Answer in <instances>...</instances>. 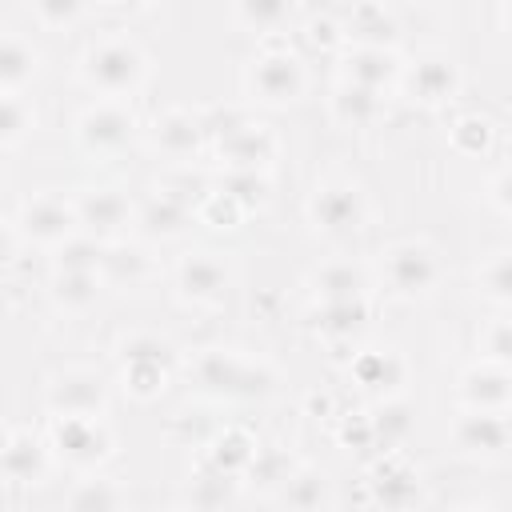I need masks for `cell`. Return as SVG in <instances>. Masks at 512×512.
Listing matches in <instances>:
<instances>
[{
    "mask_svg": "<svg viewBox=\"0 0 512 512\" xmlns=\"http://www.w3.org/2000/svg\"><path fill=\"white\" fill-rule=\"evenodd\" d=\"M40 72V52L12 32H0V92H20Z\"/></svg>",
    "mask_w": 512,
    "mask_h": 512,
    "instance_id": "obj_27",
    "label": "cell"
},
{
    "mask_svg": "<svg viewBox=\"0 0 512 512\" xmlns=\"http://www.w3.org/2000/svg\"><path fill=\"white\" fill-rule=\"evenodd\" d=\"M188 376L200 392L208 396H228V400H248V396H264L276 384L272 364L264 360H248L236 348H204L192 356Z\"/></svg>",
    "mask_w": 512,
    "mask_h": 512,
    "instance_id": "obj_2",
    "label": "cell"
},
{
    "mask_svg": "<svg viewBox=\"0 0 512 512\" xmlns=\"http://www.w3.org/2000/svg\"><path fill=\"white\" fill-rule=\"evenodd\" d=\"M384 100H388V96L340 80V84L332 88L328 108H332V120L344 124V128H372V124L384 116Z\"/></svg>",
    "mask_w": 512,
    "mask_h": 512,
    "instance_id": "obj_23",
    "label": "cell"
},
{
    "mask_svg": "<svg viewBox=\"0 0 512 512\" xmlns=\"http://www.w3.org/2000/svg\"><path fill=\"white\" fill-rule=\"evenodd\" d=\"M232 16H236V24H244L248 32H276V28L292 16V8H288V4H276V0H244V4L232 8Z\"/></svg>",
    "mask_w": 512,
    "mask_h": 512,
    "instance_id": "obj_41",
    "label": "cell"
},
{
    "mask_svg": "<svg viewBox=\"0 0 512 512\" xmlns=\"http://www.w3.org/2000/svg\"><path fill=\"white\" fill-rule=\"evenodd\" d=\"M252 456H256V440L248 432H240V428H224V432L212 436V448H208L204 460H212L216 468H224L232 476H244Z\"/></svg>",
    "mask_w": 512,
    "mask_h": 512,
    "instance_id": "obj_33",
    "label": "cell"
},
{
    "mask_svg": "<svg viewBox=\"0 0 512 512\" xmlns=\"http://www.w3.org/2000/svg\"><path fill=\"white\" fill-rule=\"evenodd\" d=\"M116 356L120 360H156V364H168V368H176V348H172V340H164V336H156V332H132V336H124L120 340V348H116Z\"/></svg>",
    "mask_w": 512,
    "mask_h": 512,
    "instance_id": "obj_40",
    "label": "cell"
},
{
    "mask_svg": "<svg viewBox=\"0 0 512 512\" xmlns=\"http://www.w3.org/2000/svg\"><path fill=\"white\" fill-rule=\"evenodd\" d=\"M52 252H56V260H52L56 272H96L100 268V256H104V244H96L92 236L76 232L72 240H64Z\"/></svg>",
    "mask_w": 512,
    "mask_h": 512,
    "instance_id": "obj_39",
    "label": "cell"
},
{
    "mask_svg": "<svg viewBox=\"0 0 512 512\" xmlns=\"http://www.w3.org/2000/svg\"><path fill=\"white\" fill-rule=\"evenodd\" d=\"M332 488L328 476L316 468H292L280 484V508L284 512H328Z\"/></svg>",
    "mask_w": 512,
    "mask_h": 512,
    "instance_id": "obj_25",
    "label": "cell"
},
{
    "mask_svg": "<svg viewBox=\"0 0 512 512\" xmlns=\"http://www.w3.org/2000/svg\"><path fill=\"white\" fill-rule=\"evenodd\" d=\"M400 84L416 104L440 108L460 92V68L444 52H420L412 64H400Z\"/></svg>",
    "mask_w": 512,
    "mask_h": 512,
    "instance_id": "obj_11",
    "label": "cell"
},
{
    "mask_svg": "<svg viewBox=\"0 0 512 512\" xmlns=\"http://www.w3.org/2000/svg\"><path fill=\"white\" fill-rule=\"evenodd\" d=\"M312 292L316 304H348L368 296V272L352 260H328L312 272Z\"/></svg>",
    "mask_w": 512,
    "mask_h": 512,
    "instance_id": "obj_21",
    "label": "cell"
},
{
    "mask_svg": "<svg viewBox=\"0 0 512 512\" xmlns=\"http://www.w3.org/2000/svg\"><path fill=\"white\" fill-rule=\"evenodd\" d=\"M148 140H152V148H156L164 160L192 164V156H196L200 144H204V128H200V116H196V112L168 108V112H160V116L152 120Z\"/></svg>",
    "mask_w": 512,
    "mask_h": 512,
    "instance_id": "obj_14",
    "label": "cell"
},
{
    "mask_svg": "<svg viewBox=\"0 0 512 512\" xmlns=\"http://www.w3.org/2000/svg\"><path fill=\"white\" fill-rule=\"evenodd\" d=\"M72 204H76L80 232L104 248L120 244V236L136 224V208L120 188H84L80 196H72Z\"/></svg>",
    "mask_w": 512,
    "mask_h": 512,
    "instance_id": "obj_8",
    "label": "cell"
},
{
    "mask_svg": "<svg viewBox=\"0 0 512 512\" xmlns=\"http://www.w3.org/2000/svg\"><path fill=\"white\" fill-rule=\"evenodd\" d=\"M172 276H176L180 300L200 304V308L220 304L228 296V284H232V268L216 252H184Z\"/></svg>",
    "mask_w": 512,
    "mask_h": 512,
    "instance_id": "obj_12",
    "label": "cell"
},
{
    "mask_svg": "<svg viewBox=\"0 0 512 512\" xmlns=\"http://www.w3.org/2000/svg\"><path fill=\"white\" fill-rule=\"evenodd\" d=\"M368 320V304L364 300H348V304H316L312 324L316 332H324L328 340H352Z\"/></svg>",
    "mask_w": 512,
    "mask_h": 512,
    "instance_id": "obj_32",
    "label": "cell"
},
{
    "mask_svg": "<svg viewBox=\"0 0 512 512\" xmlns=\"http://www.w3.org/2000/svg\"><path fill=\"white\" fill-rule=\"evenodd\" d=\"M408 376V364L396 348H364L352 356V380L384 400H392V392L404 384Z\"/></svg>",
    "mask_w": 512,
    "mask_h": 512,
    "instance_id": "obj_18",
    "label": "cell"
},
{
    "mask_svg": "<svg viewBox=\"0 0 512 512\" xmlns=\"http://www.w3.org/2000/svg\"><path fill=\"white\" fill-rule=\"evenodd\" d=\"M12 256H16V232H12L8 220H0V268H4Z\"/></svg>",
    "mask_w": 512,
    "mask_h": 512,
    "instance_id": "obj_50",
    "label": "cell"
},
{
    "mask_svg": "<svg viewBox=\"0 0 512 512\" xmlns=\"http://www.w3.org/2000/svg\"><path fill=\"white\" fill-rule=\"evenodd\" d=\"M380 276L396 296H424L440 284L444 260L428 240H396L380 252Z\"/></svg>",
    "mask_w": 512,
    "mask_h": 512,
    "instance_id": "obj_3",
    "label": "cell"
},
{
    "mask_svg": "<svg viewBox=\"0 0 512 512\" xmlns=\"http://www.w3.org/2000/svg\"><path fill=\"white\" fill-rule=\"evenodd\" d=\"M212 188L216 192H224L228 200H236L244 212L248 208H260L264 200H268V176L264 172H232V168H224L216 180H212Z\"/></svg>",
    "mask_w": 512,
    "mask_h": 512,
    "instance_id": "obj_35",
    "label": "cell"
},
{
    "mask_svg": "<svg viewBox=\"0 0 512 512\" xmlns=\"http://www.w3.org/2000/svg\"><path fill=\"white\" fill-rule=\"evenodd\" d=\"M288 472H292L288 456H280V452H260V448H256V456H252V464H248L244 476H260L264 484H276V488H280Z\"/></svg>",
    "mask_w": 512,
    "mask_h": 512,
    "instance_id": "obj_46",
    "label": "cell"
},
{
    "mask_svg": "<svg viewBox=\"0 0 512 512\" xmlns=\"http://www.w3.org/2000/svg\"><path fill=\"white\" fill-rule=\"evenodd\" d=\"M100 280L116 288H136L152 276V256L140 244H108L100 256Z\"/></svg>",
    "mask_w": 512,
    "mask_h": 512,
    "instance_id": "obj_26",
    "label": "cell"
},
{
    "mask_svg": "<svg viewBox=\"0 0 512 512\" xmlns=\"http://www.w3.org/2000/svg\"><path fill=\"white\" fill-rule=\"evenodd\" d=\"M308 40H312V44H320V48H332V44H340L344 36H340V24H336V20L320 16V20H312V24H308Z\"/></svg>",
    "mask_w": 512,
    "mask_h": 512,
    "instance_id": "obj_47",
    "label": "cell"
},
{
    "mask_svg": "<svg viewBox=\"0 0 512 512\" xmlns=\"http://www.w3.org/2000/svg\"><path fill=\"white\" fill-rule=\"evenodd\" d=\"M456 396H460V408L468 412H508L512 404V372L508 364H472L464 368L460 384H456Z\"/></svg>",
    "mask_w": 512,
    "mask_h": 512,
    "instance_id": "obj_13",
    "label": "cell"
},
{
    "mask_svg": "<svg viewBox=\"0 0 512 512\" xmlns=\"http://www.w3.org/2000/svg\"><path fill=\"white\" fill-rule=\"evenodd\" d=\"M196 220H204V224H212V228H236L240 220H244V208L236 204V200H228L224 192H208L200 204H196Z\"/></svg>",
    "mask_w": 512,
    "mask_h": 512,
    "instance_id": "obj_44",
    "label": "cell"
},
{
    "mask_svg": "<svg viewBox=\"0 0 512 512\" xmlns=\"http://www.w3.org/2000/svg\"><path fill=\"white\" fill-rule=\"evenodd\" d=\"M340 440H344V444H352V440H356V444H372V428H368V416H356V428L344 420V424H340Z\"/></svg>",
    "mask_w": 512,
    "mask_h": 512,
    "instance_id": "obj_48",
    "label": "cell"
},
{
    "mask_svg": "<svg viewBox=\"0 0 512 512\" xmlns=\"http://www.w3.org/2000/svg\"><path fill=\"white\" fill-rule=\"evenodd\" d=\"M80 80L100 100H128L148 80V56L128 36H104L84 48L80 56Z\"/></svg>",
    "mask_w": 512,
    "mask_h": 512,
    "instance_id": "obj_1",
    "label": "cell"
},
{
    "mask_svg": "<svg viewBox=\"0 0 512 512\" xmlns=\"http://www.w3.org/2000/svg\"><path fill=\"white\" fill-rule=\"evenodd\" d=\"M368 428H372V444H380L384 452H392V448L408 436V428H412V412H408L404 400H384V404L368 416Z\"/></svg>",
    "mask_w": 512,
    "mask_h": 512,
    "instance_id": "obj_37",
    "label": "cell"
},
{
    "mask_svg": "<svg viewBox=\"0 0 512 512\" xmlns=\"http://www.w3.org/2000/svg\"><path fill=\"white\" fill-rule=\"evenodd\" d=\"M120 504H124V488L108 476L88 472L84 480L72 484V492L64 500V512H120Z\"/></svg>",
    "mask_w": 512,
    "mask_h": 512,
    "instance_id": "obj_30",
    "label": "cell"
},
{
    "mask_svg": "<svg viewBox=\"0 0 512 512\" xmlns=\"http://www.w3.org/2000/svg\"><path fill=\"white\" fill-rule=\"evenodd\" d=\"M340 36L352 40V48H392L400 36V24L384 4H356L344 16Z\"/></svg>",
    "mask_w": 512,
    "mask_h": 512,
    "instance_id": "obj_20",
    "label": "cell"
},
{
    "mask_svg": "<svg viewBox=\"0 0 512 512\" xmlns=\"http://www.w3.org/2000/svg\"><path fill=\"white\" fill-rule=\"evenodd\" d=\"M120 376H124V388L136 400H156L168 388L172 368L168 364H156V360H120Z\"/></svg>",
    "mask_w": 512,
    "mask_h": 512,
    "instance_id": "obj_36",
    "label": "cell"
},
{
    "mask_svg": "<svg viewBox=\"0 0 512 512\" xmlns=\"http://www.w3.org/2000/svg\"><path fill=\"white\" fill-rule=\"evenodd\" d=\"M16 228H20V236H28L32 244L60 248L64 240H72V236L80 232L76 204H72V196H64V192H36V196H28V200L20 204Z\"/></svg>",
    "mask_w": 512,
    "mask_h": 512,
    "instance_id": "obj_9",
    "label": "cell"
},
{
    "mask_svg": "<svg viewBox=\"0 0 512 512\" xmlns=\"http://www.w3.org/2000/svg\"><path fill=\"white\" fill-rule=\"evenodd\" d=\"M344 80L368 92L388 96V88L400 84V56L392 48H348L344 56Z\"/></svg>",
    "mask_w": 512,
    "mask_h": 512,
    "instance_id": "obj_17",
    "label": "cell"
},
{
    "mask_svg": "<svg viewBox=\"0 0 512 512\" xmlns=\"http://www.w3.org/2000/svg\"><path fill=\"white\" fill-rule=\"evenodd\" d=\"M44 404H48L52 416H104L108 380L92 368H64L48 380Z\"/></svg>",
    "mask_w": 512,
    "mask_h": 512,
    "instance_id": "obj_10",
    "label": "cell"
},
{
    "mask_svg": "<svg viewBox=\"0 0 512 512\" xmlns=\"http://www.w3.org/2000/svg\"><path fill=\"white\" fill-rule=\"evenodd\" d=\"M448 136H452V148H456L460 156H480V152L492 144V124H488L484 116H460Z\"/></svg>",
    "mask_w": 512,
    "mask_h": 512,
    "instance_id": "obj_42",
    "label": "cell"
},
{
    "mask_svg": "<svg viewBox=\"0 0 512 512\" xmlns=\"http://www.w3.org/2000/svg\"><path fill=\"white\" fill-rule=\"evenodd\" d=\"M488 200L496 204V212H508V172H504V168L492 176V184H488Z\"/></svg>",
    "mask_w": 512,
    "mask_h": 512,
    "instance_id": "obj_49",
    "label": "cell"
},
{
    "mask_svg": "<svg viewBox=\"0 0 512 512\" xmlns=\"http://www.w3.org/2000/svg\"><path fill=\"white\" fill-rule=\"evenodd\" d=\"M212 148H216V156L224 160V168H232V172H264L268 160L276 156V136H272L268 124L248 120L240 132L216 140Z\"/></svg>",
    "mask_w": 512,
    "mask_h": 512,
    "instance_id": "obj_16",
    "label": "cell"
},
{
    "mask_svg": "<svg viewBox=\"0 0 512 512\" xmlns=\"http://www.w3.org/2000/svg\"><path fill=\"white\" fill-rule=\"evenodd\" d=\"M8 440H12V428H8V424H0V452L8 448Z\"/></svg>",
    "mask_w": 512,
    "mask_h": 512,
    "instance_id": "obj_51",
    "label": "cell"
},
{
    "mask_svg": "<svg viewBox=\"0 0 512 512\" xmlns=\"http://www.w3.org/2000/svg\"><path fill=\"white\" fill-rule=\"evenodd\" d=\"M36 128V108L20 92H0V148L20 144Z\"/></svg>",
    "mask_w": 512,
    "mask_h": 512,
    "instance_id": "obj_38",
    "label": "cell"
},
{
    "mask_svg": "<svg viewBox=\"0 0 512 512\" xmlns=\"http://www.w3.org/2000/svg\"><path fill=\"white\" fill-rule=\"evenodd\" d=\"M368 488H372L376 504H384V508H404V504L416 500L420 480H416V468L392 448V452H384V460L368 472Z\"/></svg>",
    "mask_w": 512,
    "mask_h": 512,
    "instance_id": "obj_19",
    "label": "cell"
},
{
    "mask_svg": "<svg viewBox=\"0 0 512 512\" xmlns=\"http://www.w3.org/2000/svg\"><path fill=\"white\" fill-rule=\"evenodd\" d=\"M192 208H184V204H176L172 196H164V192H152L140 208H136V228L144 232V236H152V240H172V236H180L188 224H192Z\"/></svg>",
    "mask_w": 512,
    "mask_h": 512,
    "instance_id": "obj_24",
    "label": "cell"
},
{
    "mask_svg": "<svg viewBox=\"0 0 512 512\" xmlns=\"http://www.w3.org/2000/svg\"><path fill=\"white\" fill-rule=\"evenodd\" d=\"M248 96L256 104H268V108H284L292 100L304 96L308 88V72H304V60L292 52V48H264L252 68H248Z\"/></svg>",
    "mask_w": 512,
    "mask_h": 512,
    "instance_id": "obj_4",
    "label": "cell"
},
{
    "mask_svg": "<svg viewBox=\"0 0 512 512\" xmlns=\"http://www.w3.org/2000/svg\"><path fill=\"white\" fill-rule=\"evenodd\" d=\"M456 512H492V508H484V504H468V508H456Z\"/></svg>",
    "mask_w": 512,
    "mask_h": 512,
    "instance_id": "obj_52",
    "label": "cell"
},
{
    "mask_svg": "<svg viewBox=\"0 0 512 512\" xmlns=\"http://www.w3.org/2000/svg\"><path fill=\"white\" fill-rule=\"evenodd\" d=\"M84 12H88V8H84V4H76V0H36V4H32V16H36L40 24H48V28L76 24Z\"/></svg>",
    "mask_w": 512,
    "mask_h": 512,
    "instance_id": "obj_45",
    "label": "cell"
},
{
    "mask_svg": "<svg viewBox=\"0 0 512 512\" xmlns=\"http://www.w3.org/2000/svg\"><path fill=\"white\" fill-rule=\"evenodd\" d=\"M56 456L76 472H96L112 456V432L100 416H56L52 444Z\"/></svg>",
    "mask_w": 512,
    "mask_h": 512,
    "instance_id": "obj_5",
    "label": "cell"
},
{
    "mask_svg": "<svg viewBox=\"0 0 512 512\" xmlns=\"http://www.w3.org/2000/svg\"><path fill=\"white\" fill-rule=\"evenodd\" d=\"M476 288H480V296H488L492 304H496V312H504L508 304H512V256L500 248V252H492L480 268H476Z\"/></svg>",
    "mask_w": 512,
    "mask_h": 512,
    "instance_id": "obj_34",
    "label": "cell"
},
{
    "mask_svg": "<svg viewBox=\"0 0 512 512\" xmlns=\"http://www.w3.org/2000/svg\"><path fill=\"white\" fill-rule=\"evenodd\" d=\"M48 464H52V452H48V444L36 440L32 432H12L8 448L0 452V476H8V480H16V484H36V480H44Z\"/></svg>",
    "mask_w": 512,
    "mask_h": 512,
    "instance_id": "obj_22",
    "label": "cell"
},
{
    "mask_svg": "<svg viewBox=\"0 0 512 512\" xmlns=\"http://www.w3.org/2000/svg\"><path fill=\"white\" fill-rule=\"evenodd\" d=\"M104 292V280L100 272H56L52 276V304L68 316H80L88 312Z\"/></svg>",
    "mask_w": 512,
    "mask_h": 512,
    "instance_id": "obj_28",
    "label": "cell"
},
{
    "mask_svg": "<svg viewBox=\"0 0 512 512\" xmlns=\"http://www.w3.org/2000/svg\"><path fill=\"white\" fill-rule=\"evenodd\" d=\"M308 220L324 236H352L368 220V200L352 180H324L308 196Z\"/></svg>",
    "mask_w": 512,
    "mask_h": 512,
    "instance_id": "obj_7",
    "label": "cell"
},
{
    "mask_svg": "<svg viewBox=\"0 0 512 512\" xmlns=\"http://www.w3.org/2000/svg\"><path fill=\"white\" fill-rule=\"evenodd\" d=\"M156 192H164V196H172L176 204H184V208L196 212V204L212 192V176L200 172V168H192V164H172V168L156 180Z\"/></svg>",
    "mask_w": 512,
    "mask_h": 512,
    "instance_id": "obj_31",
    "label": "cell"
},
{
    "mask_svg": "<svg viewBox=\"0 0 512 512\" xmlns=\"http://www.w3.org/2000/svg\"><path fill=\"white\" fill-rule=\"evenodd\" d=\"M508 436H512L508 412H468V408H460V416L452 424V440L464 456H484V460L504 456Z\"/></svg>",
    "mask_w": 512,
    "mask_h": 512,
    "instance_id": "obj_15",
    "label": "cell"
},
{
    "mask_svg": "<svg viewBox=\"0 0 512 512\" xmlns=\"http://www.w3.org/2000/svg\"><path fill=\"white\" fill-rule=\"evenodd\" d=\"M480 360H488V364H508L512 360V324H508L504 312H496L484 324V332H480Z\"/></svg>",
    "mask_w": 512,
    "mask_h": 512,
    "instance_id": "obj_43",
    "label": "cell"
},
{
    "mask_svg": "<svg viewBox=\"0 0 512 512\" xmlns=\"http://www.w3.org/2000/svg\"><path fill=\"white\" fill-rule=\"evenodd\" d=\"M136 116L128 100H96L76 116V144L88 156H116L132 144Z\"/></svg>",
    "mask_w": 512,
    "mask_h": 512,
    "instance_id": "obj_6",
    "label": "cell"
},
{
    "mask_svg": "<svg viewBox=\"0 0 512 512\" xmlns=\"http://www.w3.org/2000/svg\"><path fill=\"white\" fill-rule=\"evenodd\" d=\"M236 488H240V476H232V472L216 468L212 460H204L196 468V476H192V488H188L192 512H220L236 496Z\"/></svg>",
    "mask_w": 512,
    "mask_h": 512,
    "instance_id": "obj_29",
    "label": "cell"
}]
</instances>
